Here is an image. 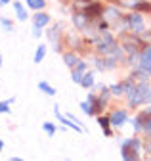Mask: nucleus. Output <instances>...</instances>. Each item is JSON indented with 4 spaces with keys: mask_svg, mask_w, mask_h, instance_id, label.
I'll list each match as a JSON object with an SVG mask.
<instances>
[{
    "mask_svg": "<svg viewBox=\"0 0 151 161\" xmlns=\"http://www.w3.org/2000/svg\"><path fill=\"white\" fill-rule=\"evenodd\" d=\"M138 150H140V140L138 138H130V140H124L122 142V157L124 159H136Z\"/></svg>",
    "mask_w": 151,
    "mask_h": 161,
    "instance_id": "1",
    "label": "nucleus"
},
{
    "mask_svg": "<svg viewBox=\"0 0 151 161\" xmlns=\"http://www.w3.org/2000/svg\"><path fill=\"white\" fill-rule=\"evenodd\" d=\"M151 100V92L145 85H142L140 88H134V92H132L130 96V104L132 106H138V104H143V102H149Z\"/></svg>",
    "mask_w": 151,
    "mask_h": 161,
    "instance_id": "2",
    "label": "nucleus"
},
{
    "mask_svg": "<svg viewBox=\"0 0 151 161\" xmlns=\"http://www.w3.org/2000/svg\"><path fill=\"white\" fill-rule=\"evenodd\" d=\"M54 113H55V117H58V121H61L65 127H71L73 130H77V132H82V130H84V129H82V125H79L77 121H73L69 115H67V117H65V115H61V111H60V108H58V106L54 108Z\"/></svg>",
    "mask_w": 151,
    "mask_h": 161,
    "instance_id": "3",
    "label": "nucleus"
},
{
    "mask_svg": "<svg viewBox=\"0 0 151 161\" xmlns=\"http://www.w3.org/2000/svg\"><path fill=\"white\" fill-rule=\"evenodd\" d=\"M140 65H142V69L145 73H151V46H147L143 50V54L140 58Z\"/></svg>",
    "mask_w": 151,
    "mask_h": 161,
    "instance_id": "4",
    "label": "nucleus"
},
{
    "mask_svg": "<svg viewBox=\"0 0 151 161\" xmlns=\"http://www.w3.org/2000/svg\"><path fill=\"white\" fill-rule=\"evenodd\" d=\"M128 23H130L132 31H136V33H142L143 31V21H142V15L140 14H132L128 17Z\"/></svg>",
    "mask_w": 151,
    "mask_h": 161,
    "instance_id": "5",
    "label": "nucleus"
},
{
    "mask_svg": "<svg viewBox=\"0 0 151 161\" xmlns=\"http://www.w3.org/2000/svg\"><path fill=\"white\" fill-rule=\"evenodd\" d=\"M128 119V115H126V111H122V109H119V111H115L111 117H109V121H111V125L113 127H121V125H124V121Z\"/></svg>",
    "mask_w": 151,
    "mask_h": 161,
    "instance_id": "6",
    "label": "nucleus"
},
{
    "mask_svg": "<svg viewBox=\"0 0 151 161\" xmlns=\"http://www.w3.org/2000/svg\"><path fill=\"white\" fill-rule=\"evenodd\" d=\"M84 71H86V64H84V62H79L77 65L73 67V75H71V79L75 80V83H81V79H82Z\"/></svg>",
    "mask_w": 151,
    "mask_h": 161,
    "instance_id": "7",
    "label": "nucleus"
},
{
    "mask_svg": "<svg viewBox=\"0 0 151 161\" xmlns=\"http://www.w3.org/2000/svg\"><path fill=\"white\" fill-rule=\"evenodd\" d=\"M84 14H86L88 17H96V15H100V14H103V12H102V6H100L98 2H94V4H88V6H86Z\"/></svg>",
    "mask_w": 151,
    "mask_h": 161,
    "instance_id": "8",
    "label": "nucleus"
},
{
    "mask_svg": "<svg viewBox=\"0 0 151 161\" xmlns=\"http://www.w3.org/2000/svg\"><path fill=\"white\" fill-rule=\"evenodd\" d=\"M50 23V15L48 14H36L34 15V27H44V25H48Z\"/></svg>",
    "mask_w": 151,
    "mask_h": 161,
    "instance_id": "9",
    "label": "nucleus"
},
{
    "mask_svg": "<svg viewBox=\"0 0 151 161\" xmlns=\"http://www.w3.org/2000/svg\"><path fill=\"white\" fill-rule=\"evenodd\" d=\"M13 8L17 12V19H19V21H25V19H27V12H25L23 4L21 2H13Z\"/></svg>",
    "mask_w": 151,
    "mask_h": 161,
    "instance_id": "10",
    "label": "nucleus"
},
{
    "mask_svg": "<svg viewBox=\"0 0 151 161\" xmlns=\"http://www.w3.org/2000/svg\"><path fill=\"white\" fill-rule=\"evenodd\" d=\"M63 62H65L67 67H75V65L79 64V58L75 56V54H65V56H63Z\"/></svg>",
    "mask_w": 151,
    "mask_h": 161,
    "instance_id": "11",
    "label": "nucleus"
},
{
    "mask_svg": "<svg viewBox=\"0 0 151 161\" xmlns=\"http://www.w3.org/2000/svg\"><path fill=\"white\" fill-rule=\"evenodd\" d=\"M39 88H40V90H42L44 94H48V96H54V94H55L54 86H52V85H48L46 80H40V83H39Z\"/></svg>",
    "mask_w": 151,
    "mask_h": 161,
    "instance_id": "12",
    "label": "nucleus"
},
{
    "mask_svg": "<svg viewBox=\"0 0 151 161\" xmlns=\"http://www.w3.org/2000/svg\"><path fill=\"white\" fill-rule=\"evenodd\" d=\"M81 85H82L84 88H90V86L94 85V75H92V73H84L82 79H81Z\"/></svg>",
    "mask_w": 151,
    "mask_h": 161,
    "instance_id": "13",
    "label": "nucleus"
},
{
    "mask_svg": "<svg viewBox=\"0 0 151 161\" xmlns=\"http://www.w3.org/2000/svg\"><path fill=\"white\" fill-rule=\"evenodd\" d=\"M44 56H46V46H44V44H40L39 48H36V52H34V64H40Z\"/></svg>",
    "mask_w": 151,
    "mask_h": 161,
    "instance_id": "14",
    "label": "nucleus"
},
{
    "mask_svg": "<svg viewBox=\"0 0 151 161\" xmlns=\"http://www.w3.org/2000/svg\"><path fill=\"white\" fill-rule=\"evenodd\" d=\"M44 0H27V6L29 8H33V10H42L44 8Z\"/></svg>",
    "mask_w": 151,
    "mask_h": 161,
    "instance_id": "15",
    "label": "nucleus"
},
{
    "mask_svg": "<svg viewBox=\"0 0 151 161\" xmlns=\"http://www.w3.org/2000/svg\"><path fill=\"white\" fill-rule=\"evenodd\" d=\"M98 123H100V127L105 130V134L111 136V130H109V123H111V121H109L107 117H100V119H98Z\"/></svg>",
    "mask_w": 151,
    "mask_h": 161,
    "instance_id": "16",
    "label": "nucleus"
},
{
    "mask_svg": "<svg viewBox=\"0 0 151 161\" xmlns=\"http://www.w3.org/2000/svg\"><path fill=\"white\" fill-rule=\"evenodd\" d=\"M13 102V98H10V100H6V102H0V113H10L12 109H10V104Z\"/></svg>",
    "mask_w": 151,
    "mask_h": 161,
    "instance_id": "17",
    "label": "nucleus"
},
{
    "mask_svg": "<svg viewBox=\"0 0 151 161\" xmlns=\"http://www.w3.org/2000/svg\"><path fill=\"white\" fill-rule=\"evenodd\" d=\"M81 108H82V111H84L86 115H94V111H96L90 102H82V104H81Z\"/></svg>",
    "mask_w": 151,
    "mask_h": 161,
    "instance_id": "18",
    "label": "nucleus"
},
{
    "mask_svg": "<svg viewBox=\"0 0 151 161\" xmlns=\"http://www.w3.org/2000/svg\"><path fill=\"white\" fill-rule=\"evenodd\" d=\"M121 6H126V8H136L140 4V0H119Z\"/></svg>",
    "mask_w": 151,
    "mask_h": 161,
    "instance_id": "19",
    "label": "nucleus"
},
{
    "mask_svg": "<svg viewBox=\"0 0 151 161\" xmlns=\"http://www.w3.org/2000/svg\"><path fill=\"white\" fill-rule=\"evenodd\" d=\"M0 23H2V25L6 27V31H12V29H13L12 21H10V19H6V17H2V19H0Z\"/></svg>",
    "mask_w": 151,
    "mask_h": 161,
    "instance_id": "20",
    "label": "nucleus"
},
{
    "mask_svg": "<svg viewBox=\"0 0 151 161\" xmlns=\"http://www.w3.org/2000/svg\"><path fill=\"white\" fill-rule=\"evenodd\" d=\"M44 130H46V132H48V134L52 136V134L55 132V127H54L52 123H44Z\"/></svg>",
    "mask_w": 151,
    "mask_h": 161,
    "instance_id": "21",
    "label": "nucleus"
},
{
    "mask_svg": "<svg viewBox=\"0 0 151 161\" xmlns=\"http://www.w3.org/2000/svg\"><path fill=\"white\" fill-rule=\"evenodd\" d=\"M111 92H113V94H121V92H122V85H115V86H111Z\"/></svg>",
    "mask_w": 151,
    "mask_h": 161,
    "instance_id": "22",
    "label": "nucleus"
},
{
    "mask_svg": "<svg viewBox=\"0 0 151 161\" xmlns=\"http://www.w3.org/2000/svg\"><path fill=\"white\" fill-rule=\"evenodd\" d=\"M34 36H40V27H34Z\"/></svg>",
    "mask_w": 151,
    "mask_h": 161,
    "instance_id": "23",
    "label": "nucleus"
},
{
    "mask_svg": "<svg viewBox=\"0 0 151 161\" xmlns=\"http://www.w3.org/2000/svg\"><path fill=\"white\" fill-rule=\"evenodd\" d=\"M10 0H0V6H4V4H8Z\"/></svg>",
    "mask_w": 151,
    "mask_h": 161,
    "instance_id": "24",
    "label": "nucleus"
},
{
    "mask_svg": "<svg viewBox=\"0 0 151 161\" xmlns=\"http://www.w3.org/2000/svg\"><path fill=\"white\" fill-rule=\"evenodd\" d=\"M2 148H4V142H2V140H0V152H2Z\"/></svg>",
    "mask_w": 151,
    "mask_h": 161,
    "instance_id": "25",
    "label": "nucleus"
},
{
    "mask_svg": "<svg viewBox=\"0 0 151 161\" xmlns=\"http://www.w3.org/2000/svg\"><path fill=\"white\" fill-rule=\"evenodd\" d=\"M0 65H2V56H0Z\"/></svg>",
    "mask_w": 151,
    "mask_h": 161,
    "instance_id": "26",
    "label": "nucleus"
}]
</instances>
